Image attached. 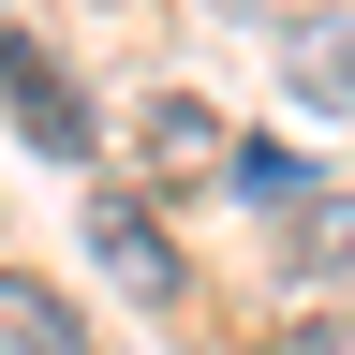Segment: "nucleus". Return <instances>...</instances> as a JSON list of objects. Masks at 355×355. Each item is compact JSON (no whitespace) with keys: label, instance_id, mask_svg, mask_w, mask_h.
Listing matches in <instances>:
<instances>
[{"label":"nucleus","instance_id":"1","mask_svg":"<svg viewBox=\"0 0 355 355\" xmlns=\"http://www.w3.org/2000/svg\"><path fill=\"white\" fill-rule=\"evenodd\" d=\"M0 104H15V133L30 148H60V163H89L104 148V119H89V89L44 60V44H0Z\"/></svg>","mask_w":355,"mask_h":355},{"label":"nucleus","instance_id":"2","mask_svg":"<svg viewBox=\"0 0 355 355\" xmlns=\"http://www.w3.org/2000/svg\"><path fill=\"white\" fill-rule=\"evenodd\" d=\"M282 296H355V193L282 207Z\"/></svg>","mask_w":355,"mask_h":355},{"label":"nucleus","instance_id":"3","mask_svg":"<svg viewBox=\"0 0 355 355\" xmlns=\"http://www.w3.org/2000/svg\"><path fill=\"white\" fill-rule=\"evenodd\" d=\"M89 266H104L119 296H178V237H163L133 193H89Z\"/></svg>","mask_w":355,"mask_h":355},{"label":"nucleus","instance_id":"5","mask_svg":"<svg viewBox=\"0 0 355 355\" xmlns=\"http://www.w3.org/2000/svg\"><path fill=\"white\" fill-rule=\"evenodd\" d=\"M282 74H296V104H311V119H355V15H311Z\"/></svg>","mask_w":355,"mask_h":355},{"label":"nucleus","instance_id":"4","mask_svg":"<svg viewBox=\"0 0 355 355\" xmlns=\"http://www.w3.org/2000/svg\"><path fill=\"white\" fill-rule=\"evenodd\" d=\"M133 148H148V178L178 193V178H222V148H237V133H222V119L193 104V89H163V104L133 119Z\"/></svg>","mask_w":355,"mask_h":355},{"label":"nucleus","instance_id":"6","mask_svg":"<svg viewBox=\"0 0 355 355\" xmlns=\"http://www.w3.org/2000/svg\"><path fill=\"white\" fill-rule=\"evenodd\" d=\"M222 193H237V207H266V222H282L296 193H326V178H311L296 148H252V133H237V148H222Z\"/></svg>","mask_w":355,"mask_h":355},{"label":"nucleus","instance_id":"7","mask_svg":"<svg viewBox=\"0 0 355 355\" xmlns=\"http://www.w3.org/2000/svg\"><path fill=\"white\" fill-rule=\"evenodd\" d=\"M0 355H89V340H74V311L44 296V282H15V266H0Z\"/></svg>","mask_w":355,"mask_h":355}]
</instances>
